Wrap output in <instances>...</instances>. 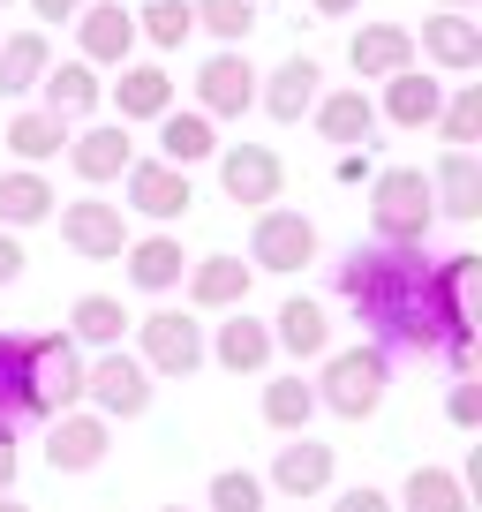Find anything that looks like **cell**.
Masks as SVG:
<instances>
[{
    "instance_id": "1",
    "label": "cell",
    "mask_w": 482,
    "mask_h": 512,
    "mask_svg": "<svg viewBox=\"0 0 482 512\" xmlns=\"http://www.w3.org/2000/svg\"><path fill=\"white\" fill-rule=\"evenodd\" d=\"M339 294L362 309V324H377L385 347L445 354V332H437V317H430V264H422V249H354L347 264H339Z\"/></svg>"
},
{
    "instance_id": "2",
    "label": "cell",
    "mask_w": 482,
    "mask_h": 512,
    "mask_svg": "<svg viewBox=\"0 0 482 512\" xmlns=\"http://www.w3.org/2000/svg\"><path fill=\"white\" fill-rule=\"evenodd\" d=\"M430 219H437L430 174H415V166L377 174V189H370V226H377V241H385V249H422V241H430Z\"/></svg>"
},
{
    "instance_id": "3",
    "label": "cell",
    "mask_w": 482,
    "mask_h": 512,
    "mask_svg": "<svg viewBox=\"0 0 482 512\" xmlns=\"http://www.w3.org/2000/svg\"><path fill=\"white\" fill-rule=\"evenodd\" d=\"M317 392V407H332L339 422H370L377 407H385V354L377 347H347L324 362V377L309 384Z\"/></svg>"
},
{
    "instance_id": "4",
    "label": "cell",
    "mask_w": 482,
    "mask_h": 512,
    "mask_svg": "<svg viewBox=\"0 0 482 512\" xmlns=\"http://www.w3.org/2000/svg\"><path fill=\"white\" fill-rule=\"evenodd\" d=\"M83 400H91L98 422H136L151 407V369L113 347V354H98V362H83Z\"/></svg>"
},
{
    "instance_id": "5",
    "label": "cell",
    "mask_w": 482,
    "mask_h": 512,
    "mask_svg": "<svg viewBox=\"0 0 482 512\" xmlns=\"http://www.w3.org/2000/svg\"><path fill=\"white\" fill-rule=\"evenodd\" d=\"M83 400V347L68 332L31 339V415H76Z\"/></svg>"
},
{
    "instance_id": "6",
    "label": "cell",
    "mask_w": 482,
    "mask_h": 512,
    "mask_svg": "<svg viewBox=\"0 0 482 512\" xmlns=\"http://www.w3.org/2000/svg\"><path fill=\"white\" fill-rule=\"evenodd\" d=\"M136 339H144V354H136V362L159 369V377H189V369L204 362V324L181 317V309H151V317L136 324Z\"/></svg>"
},
{
    "instance_id": "7",
    "label": "cell",
    "mask_w": 482,
    "mask_h": 512,
    "mask_svg": "<svg viewBox=\"0 0 482 512\" xmlns=\"http://www.w3.org/2000/svg\"><path fill=\"white\" fill-rule=\"evenodd\" d=\"M249 256H257L264 272H302L309 256H317V226H309L302 211H257Z\"/></svg>"
},
{
    "instance_id": "8",
    "label": "cell",
    "mask_w": 482,
    "mask_h": 512,
    "mask_svg": "<svg viewBox=\"0 0 482 512\" xmlns=\"http://www.w3.org/2000/svg\"><path fill=\"white\" fill-rule=\"evenodd\" d=\"M196 98H204V121H234V113L257 106V68L241 61V53H211L204 76H196Z\"/></svg>"
},
{
    "instance_id": "9",
    "label": "cell",
    "mask_w": 482,
    "mask_h": 512,
    "mask_svg": "<svg viewBox=\"0 0 482 512\" xmlns=\"http://www.w3.org/2000/svg\"><path fill=\"white\" fill-rule=\"evenodd\" d=\"M61 241L76 256H121L129 249V219H121V204H98V196H83V204H68L61 211Z\"/></svg>"
},
{
    "instance_id": "10",
    "label": "cell",
    "mask_w": 482,
    "mask_h": 512,
    "mask_svg": "<svg viewBox=\"0 0 482 512\" xmlns=\"http://www.w3.org/2000/svg\"><path fill=\"white\" fill-rule=\"evenodd\" d=\"M121 181H129V211H144V219H181V211L196 204L189 174H181V166H166V159H136Z\"/></svg>"
},
{
    "instance_id": "11",
    "label": "cell",
    "mask_w": 482,
    "mask_h": 512,
    "mask_svg": "<svg viewBox=\"0 0 482 512\" xmlns=\"http://www.w3.org/2000/svg\"><path fill=\"white\" fill-rule=\"evenodd\" d=\"M347 61H354L362 83H392V76L415 68V31H400V23H362L354 46H347Z\"/></svg>"
},
{
    "instance_id": "12",
    "label": "cell",
    "mask_w": 482,
    "mask_h": 512,
    "mask_svg": "<svg viewBox=\"0 0 482 512\" xmlns=\"http://www.w3.org/2000/svg\"><path fill=\"white\" fill-rule=\"evenodd\" d=\"M219 181H226L234 204H272L279 181H287V166H279V151H264V144H226L219 151Z\"/></svg>"
},
{
    "instance_id": "13",
    "label": "cell",
    "mask_w": 482,
    "mask_h": 512,
    "mask_svg": "<svg viewBox=\"0 0 482 512\" xmlns=\"http://www.w3.org/2000/svg\"><path fill=\"white\" fill-rule=\"evenodd\" d=\"M83 68H129V46H136V16L121 0H91L83 8Z\"/></svg>"
},
{
    "instance_id": "14",
    "label": "cell",
    "mask_w": 482,
    "mask_h": 512,
    "mask_svg": "<svg viewBox=\"0 0 482 512\" xmlns=\"http://www.w3.org/2000/svg\"><path fill=\"white\" fill-rule=\"evenodd\" d=\"M106 437H113V422H98V415H53V437H46L53 475H91L106 460Z\"/></svg>"
},
{
    "instance_id": "15",
    "label": "cell",
    "mask_w": 482,
    "mask_h": 512,
    "mask_svg": "<svg viewBox=\"0 0 482 512\" xmlns=\"http://www.w3.org/2000/svg\"><path fill=\"white\" fill-rule=\"evenodd\" d=\"M68 166H76L83 181H113V174H129V166H136L129 128L98 121V128H83V136H68Z\"/></svg>"
},
{
    "instance_id": "16",
    "label": "cell",
    "mask_w": 482,
    "mask_h": 512,
    "mask_svg": "<svg viewBox=\"0 0 482 512\" xmlns=\"http://www.w3.org/2000/svg\"><path fill=\"white\" fill-rule=\"evenodd\" d=\"M430 204L445 219H482V159L475 151H445L430 174Z\"/></svg>"
},
{
    "instance_id": "17",
    "label": "cell",
    "mask_w": 482,
    "mask_h": 512,
    "mask_svg": "<svg viewBox=\"0 0 482 512\" xmlns=\"http://www.w3.org/2000/svg\"><path fill=\"white\" fill-rule=\"evenodd\" d=\"M332 445H309V437H294V445H279V460H272V490L279 497H317V490H332Z\"/></svg>"
},
{
    "instance_id": "18",
    "label": "cell",
    "mask_w": 482,
    "mask_h": 512,
    "mask_svg": "<svg viewBox=\"0 0 482 512\" xmlns=\"http://www.w3.org/2000/svg\"><path fill=\"white\" fill-rule=\"evenodd\" d=\"M317 83H324V68L309 61V53H294V61H279V76L257 91V106L272 113V121H302V113L317 106Z\"/></svg>"
},
{
    "instance_id": "19",
    "label": "cell",
    "mask_w": 482,
    "mask_h": 512,
    "mask_svg": "<svg viewBox=\"0 0 482 512\" xmlns=\"http://www.w3.org/2000/svg\"><path fill=\"white\" fill-rule=\"evenodd\" d=\"M113 106H121V121H159V113H174V76H166L159 61L121 68V83H113Z\"/></svg>"
},
{
    "instance_id": "20",
    "label": "cell",
    "mask_w": 482,
    "mask_h": 512,
    "mask_svg": "<svg viewBox=\"0 0 482 512\" xmlns=\"http://www.w3.org/2000/svg\"><path fill=\"white\" fill-rule=\"evenodd\" d=\"M422 53H430L437 68H475V61H482V23H475V16H452V8H437V16L422 23Z\"/></svg>"
},
{
    "instance_id": "21",
    "label": "cell",
    "mask_w": 482,
    "mask_h": 512,
    "mask_svg": "<svg viewBox=\"0 0 482 512\" xmlns=\"http://www.w3.org/2000/svg\"><path fill=\"white\" fill-rule=\"evenodd\" d=\"M38 91H46V113L68 128L76 113H91L98 98H106V83H98V68H83V61H61V68H46V83H38Z\"/></svg>"
},
{
    "instance_id": "22",
    "label": "cell",
    "mask_w": 482,
    "mask_h": 512,
    "mask_svg": "<svg viewBox=\"0 0 482 512\" xmlns=\"http://www.w3.org/2000/svg\"><path fill=\"white\" fill-rule=\"evenodd\" d=\"M46 68H53L46 31H16V38H0V98L38 91V83H46Z\"/></svg>"
},
{
    "instance_id": "23",
    "label": "cell",
    "mask_w": 482,
    "mask_h": 512,
    "mask_svg": "<svg viewBox=\"0 0 482 512\" xmlns=\"http://www.w3.org/2000/svg\"><path fill=\"white\" fill-rule=\"evenodd\" d=\"M129 279L144 294H166V287H181V272H189V256H181V241L174 234H151V241H129Z\"/></svg>"
},
{
    "instance_id": "24",
    "label": "cell",
    "mask_w": 482,
    "mask_h": 512,
    "mask_svg": "<svg viewBox=\"0 0 482 512\" xmlns=\"http://www.w3.org/2000/svg\"><path fill=\"white\" fill-rule=\"evenodd\" d=\"M189 302L196 309H241L249 302V264L241 256H204L189 272Z\"/></svg>"
},
{
    "instance_id": "25",
    "label": "cell",
    "mask_w": 482,
    "mask_h": 512,
    "mask_svg": "<svg viewBox=\"0 0 482 512\" xmlns=\"http://www.w3.org/2000/svg\"><path fill=\"white\" fill-rule=\"evenodd\" d=\"M309 113H317L324 144H347V151H354V144H370V128H377V106H370L362 91H332V98H317Z\"/></svg>"
},
{
    "instance_id": "26",
    "label": "cell",
    "mask_w": 482,
    "mask_h": 512,
    "mask_svg": "<svg viewBox=\"0 0 482 512\" xmlns=\"http://www.w3.org/2000/svg\"><path fill=\"white\" fill-rule=\"evenodd\" d=\"M211 354H219V369H234V377H241V369H264V362H272V324H257L249 309H241L234 324H219Z\"/></svg>"
},
{
    "instance_id": "27",
    "label": "cell",
    "mask_w": 482,
    "mask_h": 512,
    "mask_svg": "<svg viewBox=\"0 0 482 512\" xmlns=\"http://www.w3.org/2000/svg\"><path fill=\"white\" fill-rule=\"evenodd\" d=\"M385 113H392L400 128H430L437 113H445V83H430V76H415V68H407V76L385 83Z\"/></svg>"
},
{
    "instance_id": "28",
    "label": "cell",
    "mask_w": 482,
    "mask_h": 512,
    "mask_svg": "<svg viewBox=\"0 0 482 512\" xmlns=\"http://www.w3.org/2000/svg\"><path fill=\"white\" fill-rule=\"evenodd\" d=\"M159 151H166V166H181V174H189L196 159H211V151H219V136H211L204 113H159Z\"/></svg>"
},
{
    "instance_id": "29",
    "label": "cell",
    "mask_w": 482,
    "mask_h": 512,
    "mask_svg": "<svg viewBox=\"0 0 482 512\" xmlns=\"http://www.w3.org/2000/svg\"><path fill=\"white\" fill-rule=\"evenodd\" d=\"M121 324H129V309L113 302V294H83V302H76V317H68V339H76V347L113 354V347H121Z\"/></svg>"
},
{
    "instance_id": "30",
    "label": "cell",
    "mask_w": 482,
    "mask_h": 512,
    "mask_svg": "<svg viewBox=\"0 0 482 512\" xmlns=\"http://www.w3.org/2000/svg\"><path fill=\"white\" fill-rule=\"evenodd\" d=\"M272 347H287L294 362H317V354L332 347V324H324V309H317V302H287V309H279Z\"/></svg>"
},
{
    "instance_id": "31",
    "label": "cell",
    "mask_w": 482,
    "mask_h": 512,
    "mask_svg": "<svg viewBox=\"0 0 482 512\" xmlns=\"http://www.w3.org/2000/svg\"><path fill=\"white\" fill-rule=\"evenodd\" d=\"M46 211H53L46 174H0V234H16V226H38Z\"/></svg>"
},
{
    "instance_id": "32",
    "label": "cell",
    "mask_w": 482,
    "mask_h": 512,
    "mask_svg": "<svg viewBox=\"0 0 482 512\" xmlns=\"http://www.w3.org/2000/svg\"><path fill=\"white\" fill-rule=\"evenodd\" d=\"M31 415V339L0 332V422Z\"/></svg>"
},
{
    "instance_id": "33",
    "label": "cell",
    "mask_w": 482,
    "mask_h": 512,
    "mask_svg": "<svg viewBox=\"0 0 482 512\" xmlns=\"http://www.w3.org/2000/svg\"><path fill=\"white\" fill-rule=\"evenodd\" d=\"M8 151H16V159H23V174H31L38 159L68 151V128L53 121V113H16V121H8Z\"/></svg>"
},
{
    "instance_id": "34",
    "label": "cell",
    "mask_w": 482,
    "mask_h": 512,
    "mask_svg": "<svg viewBox=\"0 0 482 512\" xmlns=\"http://www.w3.org/2000/svg\"><path fill=\"white\" fill-rule=\"evenodd\" d=\"M400 505H407V512H467V482L445 475V467H415Z\"/></svg>"
},
{
    "instance_id": "35",
    "label": "cell",
    "mask_w": 482,
    "mask_h": 512,
    "mask_svg": "<svg viewBox=\"0 0 482 512\" xmlns=\"http://www.w3.org/2000/svg\"><path fill=\"white\" fill-rule=\"evenodd\" d=\"M309 415H317V392H309L302 377L264 384V422H272V430H294V437H302V430H309Z\"/></svg>"
},
{
    "instance_id": "36",
    "label": "cell",
    "mask_w": 482,
    "mask_h": 512,
    "mask_svg": "<svg viewBox=\"0 0 482 512\" xmlns=\"http://www.w3.org/2000/svg\"><path fill=\"white\" fill-rule=\"evenodd\" d=\"M437 121H445V151H467L482 136V83H460V91L445 98V113H437Z\"/></svg>"
},
{
    "instance_id": "37",
    "label": "cell",
    "mask_w": 482,
    "mask_h": 512,
    "mask_svg": "<svg viewBox=\"0 0 482 512\" xmlns=\"http://www.w3.org/2000/svg\"><path fill=\"white\" fill-rule=\"evenodd\" d=\"M136 31H144L151 46H166V53H174L181 38L196 31V16H189V0H144V16H136Z\"/></svg>"
},
{
    "instance_id": "38",
    "label": "cell",
    "mask_w": 482,
    "mask_h": 512,
    "mask_svg": "<svg viewBox=\"0 0 482 512\" xmlns=\"http://www.w3.org/2000/svg\"><path fill=\"white\" fill-rule=\"evenodd\" d=\"M196 31L211 38H249V23H257V0H189Z\"/></svg>"
},
{
    "instance_id": "39",
    "label": "cell",
    "mask_w": 482,
    "mask_h": 512,
    "mask_svg": "<svg viewBox=\"0 0 482 512\" xmlns=\"http://www.w3.org/2000/svg\"><path fill=\"white\" fill-rule=\"evenodd\" d=\"M211 512H264V482L249 467H226L211 475Z\"/></svg>"
},
{
    "instance_id": "40",
    "label": "cell",
    "mask_w": 482,
    "mask_h": 512,
    "mask_svg": "<svg viewBox=\"0 0 482 512\" xmlns=\"http://www.w3.org/2000/svg\"><path fill=\"white\" fill-rule=\"evenodd\" d=\"M445 415L460 422V430H475V422H482V384H475V377H460V384H452V400H445Z\"/></svg>"
},
{
    "instance_id": "41",
    "label": "cell",
    "mask_w": 482,
    "mask_h": 512,
    "mask_svg": "<svg viewBox=\"0 0 482 512\" xmlns=\"http://www.w3.org/2000/svg\"><path fill=\"white\" fill-rule=\"evenodd\" d=\"M332 512H400V505H392L385 490H370V482H362V490H347V497H339Z\"/></svg>"
},
{
    "instance_id": "42",
    "label": "cell",
    "mask_w": 482,
    "mask_h": 512,
    "mask_svg": "<svg viewBox=\"0 0 482 512\" xmlns=\"http://www.w3.org/2000/svg\"><path fill=\"white\" fill-rule=\"evenodd\" d=\"M16 490V422H0V497Z\"/></svg>"
},
{
    "instance_id": "43",
    "label": "cell",
    "mask_w": 482,
    "mask_h": 512,
    "mask_svg": "<svg viewBox=\"0 0 482 512\" xmlns=\"http://www.w3.org/2000/svg\"><path fill=\"white\" fill-rule=\"evenodd\" d=\"M445 362L460 369V377H475V332H460V339H445Z\"/></svg>"
},
{
    "instance_id": "44",
    "label": "cell",
    "mask_w": 482,
    "mask_h": 512,
    "mask_svg": "<svg viewBox=\"0 0 482 512\" xmlns=\"http://www.w3.org/2000/svg\"><path fill=\"white\" fill-rule=\"evenodd\" d=\"M31 8H38V23H68V16H83L91 0H31Z\"/></svg>"
},
{
    "instance_id": "45",
    "label": "cell",
    "mask_w": 482,
    "mask_h": 512,
    "mask_svg": "<svg viewBox=\"0 0 482 512\" xmlns=\"http://www.w3.org/2000/svg\"><path fill=\"white\" fill-rule=\"evenodd\" d=\"M16 272H23V241H16V234H0V287H8Z\"/></svg>"
},
{
    "instance_id": "46",
    "label": "cell",
    "mask_w": 482,
    "mask_h": 512,
    "mask_svg": "<svg viewBox=\"0 0 482 512\" xmlns=\"http://www.w3.org/2000/svg\"><path fill=\"white\" fill-rule=\"evenodd\" d=\"M309 8H317V16H354L362 0H309Z\"/></svg>"
},
{
    "instance_id": "47",
    "label": "cell",
    "mask_w": 482,
    "mask_h": 512,
    "mask_svg": "<svg viewBox=\"0 0 482 512\" xmlns=\"http://www.w3.org/2000/svg\"><path fill=\"white\" fill-rule=\"evenodd\" d=\"M0 512H31V505H16V497H0Z\"/></svg>"
},
{
    "instance_id": "48",
    "label": "cell",
    "mask_w": 482,
    "mask_h": 512,
    "mask_svg": "<svg viewBox=\"0 0 482 512\" xmlns=\"http://www.w3.org/2000/svg\"><path fill=\"white\" fill-rule=\"evenodd\" d=\"M445 8H452V16H467V0H445Z\"/></svg>"
},
{
    "instance_id": "49",
    "label": "cell",
    "mask_w": 482,
    "mask_h": 512,
    "mask_svg": "<svg viewBox=\"0 0 482 512\" xmlns=\"http://www.w3.org/2000/svg\"><path fill=\"white\" fill-rule=\"evenodd\" d=\"M166 512H181V505H166Z\"/></svg>"
},
{
    "instance_id": "50",
    "label": "cell",
    "mask_w": 482,
    "mask_h": 512,
    "mask_svg": "<svg viewBox=\"0 0 482 512\" xmlns=\"http://www.w3.org/2000/svg\"><path fill=\"white\" fill-rule=\"evenodd\" d=\"M0 8H8V0H0Z\"/></svg>"
}]
</instances>
